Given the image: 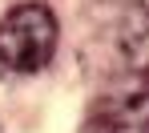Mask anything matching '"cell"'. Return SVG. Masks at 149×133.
<instances>
[{
	"instance_id": "2",
	"label": "cell",
	"mask_w": 149,
	"mask_h": 133,
	"mask_svg": "<svg viewBox=\"0 0 149 133\" xmlns=\"http://www.w3.org/2000/svg\"><path fill=\"white\" fill-rule=\"evenodd\" d=\"M85 133H149V85H113L89 105Z\"/></svg>"
},
{
	"instance_id": "3",
	"label": "cell",
	"mask_w": 149,
	"mask_h": 133,
	"mask_svg": "<svg viewBox=\"0 0 149 133\" xmlns=\"http://www.w3.org/2000/svg\"><path fill=\"white\" fill-rule=\"evenodd\" d=\"M121 49L137 73H149V0H137L125 12L121 24Z\"/></svg>"
},
{
	"instance_id": "1",
	"label": "cell",
	"mask_w": 149,
	"mask_h": 133,
	"mask_svg": "<svg viewBox=\"0 0 149 133\" xmlns=\"http://www.w3.org/2000/svg\"><path fill=\"white\" fill-rule=\"evenodd\" d=\"M56 53V16L49 4H16L0 20V69L36 73Z\"/></svg>"
}]
</instances>
